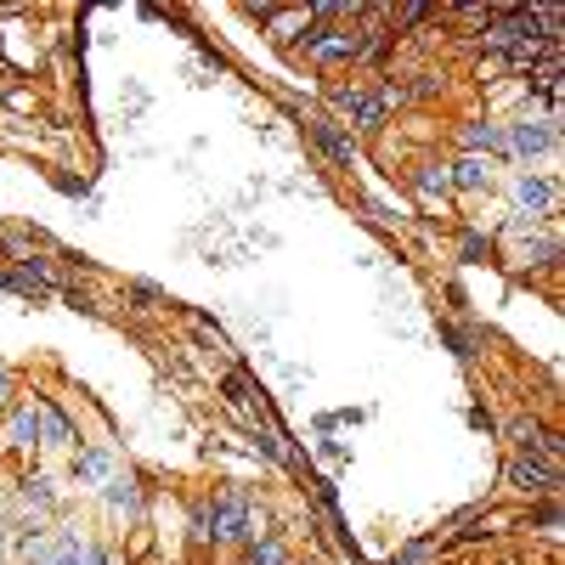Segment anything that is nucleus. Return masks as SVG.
Listing matches in <instances>:
<instances>
[{
  "instance_id": "1",
  "label": "nucleus",
  "mask_w": 565,
  "mask_h": 565,
  "mask_svg": "<svg viewBox=\"0 0 565 565\" xmlns=\"http://www.w3.org/2000/svg\"><path fill=\"white\" fill-rule=\"evenodd\" d=\"M204 514H210V537H215V543H244V537H249V521H255L244 487H221V492L204 503Z\"/></svg>"
},
{
  "instance_id": "2",
  "label": "nucleus",
  "mask_w": 565,
  "mask_h": 565,
  "mask_svg": "<svg viewBox=\"0 0 565 565\" xmlns=\"http://www.w3.org/2000/svg\"><path fill=\"white\" fill-rule=\"evenodd\" d=\"M300 57H306V63H317V68L356 63V29H306Z\"/></svg>"
},
{
  "instance_id": "3",
  "label": "nucleus",
  "mask_w": 565,
  "mask_h": 565,
  "mask_svg": "<svg viewBox=\"0 0 565 565\" xmlns=\"http://www.w3.org/2000/svg\"><path fill=\"white\" fill-rule=\"evenodd\" d=\"M559 148V125L554 119H521V125H503V153L514 159H543Z\"/></svg>"
},
{
  "instance_id": "4",
  "label": "nucleus",
  "mask_w": 565,
  "mask_h": 565,
  "mask_svg": "<svg viewBox=\"0 0 565 565\" xmlns=\"http://www.w3.org/2000/svg\"><path fill=\"white\" fill-rule=\"evenodd\" d=\"M306 136L317 141V153L334 164V170H351L356 164V136L340 125V119H328V114H311L306 119Z\"/></svg>"
},
{
  "instance_id": "5",
  "label": "nucleus",
  "mask_w": 565,
  "mask_h": 565,
  "mask_svg": "<svg viewBox=\"0 0 565 565\" xmlns=\"http://www.w3.org/2000/svg\"><path fill=\"white\" fill-rule=\"evenodd\" d=\"M503 481L521 492V498H532V503H543V498H554L559 492V469H548V463H537V458H521L514 452L509 463H503Z\"/></svg>"
},
{
  "instance_id": "6",
  "label": "nucleus",
  "mask_w": 565,
  "mask_h": 565,
  "mask_svg": "<svg viewBox=\"0 0 565 565\" xmlns=\"http://www.w3.org/2000/svg\"><path fill=\"white\" fill-rule=\"evenodd\" d=\"M328 103H334L356 130H380V125L391 119V108H385L380 97H373L367 85H334V90H328Z\"/></svg>"
},
{
  "instance_id": "7",
  "label": "nucleus",
  "mask_w": 565,
  "mask_h": 565,
  "mask_svg": "<svg viewBox=\"0 0 565 565\" xmlns=\"http://www.w3.org/2000/svg\"><path fill=\"white\" fill-rule=\"evenodd\" d=\"M514 215H532V221H543V215H554V204H559V181L554 175H537V170H521L514 175Z\"/></svg>"
},
{
  "instance_id": "8",
  "label": "nucleus",
  "mask_w": 565,
  "mask_h": 565,
  "mask_svg": "<svg viewBox=\"0 0 565 565\" xmlns=\"http://www.w3.org/2000/svg\"><path fill=\"white\" fill-rule=\"evenodd\" d=\"M0 289H12L18 300H52L57 282L45 271H34V266H0Z\"/></svg>"
},
{
  "instance_id": "9",
  "label": "nucleus",
  "mask_w": 565,
  "mask_h": 565,
  "mask_svg": "<svg viewBox=\"0 0 565 565\" xmlns=\"http://www.w3.org/2000/svg\"><path fill=\"white\" fill-rule=\"evenodd\" d=\"M7 447H12V452H34V447H40V402L12 407V418H7Z\"/></svg>"
},
{
  "instance_id": "10",
  "label": "nucleus",
  "mask_w": 565,
  "mask_h": 565,
  "mask_svg": "<svg viewBox=\"0 0 565 565\" xmlns=\"http://www.w3.org/2000/svg\"><path fill=\"white\" fill-rule=\"evenodd\" d=\"M391 45H396V29H391V23H367V29H356V63L380 68V63L391 57Z\"/></svg>"
},
{
  "instance_id": "11",
  "label": "nucleus",
  "mask_w": 565,
  "mask_h": 565,
  "mask_svg": "<svg viewBox=\"0 0 565 565\" xmlns=\"http://www.w3.org/2000/svg\"><path fill=\"white\" fill-rule=\"evenodd\" d=\"M452 170V193H492V159H476V153H463Z\"/></svg>"
},
{
  "instance_id": "12",
  "label": "nucleus",
  "mask_w": 565,
  "mask_h": 565,
  "mask_svg": "<svg viewBox=\"0 0 565 565\" xmlns=\"http://www.w3.org/2000/svg\"><path fill=\"white\" fill-rule=\"evenodd\" d=\"M458 141H463V153H476V159H492V153H503V125L469 119V125L458 130Z\"/></svg>"
},
{
  "instance_id": "13",
  "label": "nucleus",
  "mask_w": 565,
  "mask_h": 565,
  "mask_svg": "<svg viewBox=\"0 0 565 565\" xmlns=\"http://www.w3.org/2000/svg\"><path fill=\"white\" fill-rule=\"evenodd\" d=\"M34 402H40V447H68V441H74L68 413H63L57 402H45V396H34Z\"/></svg>"
},
{
  "instance_id": "14",
  "label": "nucleus",
  "mask_w": 565,
  "mask_h": 565,
  "mask_svg": "<svg viewBox=\"0 0 565 565\" xmlns=\"http://www.w3.org/2000/svg\"><path fill=\"white\" fill-rule=\"evenodd\" d=\"M74 476H79L85 487H103V481L114 476V447H85V452L74 458Z\"/></svg>"
},
{
  "instance_id": "15",
  "label": "nucleus",
  "mask_w": 565,
  "mask_h": 565,
  "mask_svg": "<svg viewBox=\"0 0 565 565\" xmlns=\"http://www.w3.org/2000/svg\"><path fill=\"white\" fill-rule=\"evenodd\" d=\"M413 186L424 199H452V170L436 164V159H424V164H413Z\"/></svg>"
},
{
  "instance_id": "16",
  "label": "nucleus",
  "mask_w": 565,
  "mask_h": 565,
  "mask_svg": "<svg viewBox=\"0 0 565 565\" xmlns=\"http://www.w3.org/2000/svg\"><path fill=\"white\" fill-rule=\"evenodd\" d=\"M543 103V108H554L559 103V63H543V68H532L526 74V103Z\"/></svg>"
},
{
  "instance_id": "17",
  "label": "nucleus",
  "mask_w": 565,
  "mask_h": 565,
  "mask_svg": "<svg viewBox=\"0 0 565 565\" xmlns=\"http://www.w3.org/2000/svg\"><path fill=\"white\" fill-rule=\"evenodd\" d=\"M103 498H108V509H119V514H136V509H141V487H136L130 476H108V481H103Z\"/></svg>"
},
{
  "instance_id": "18",
  "label": "nucleus",
  "mask_w": 565,
  "mask_h": 565,
  "mask_svg": "<svg viewBox=\"0 0 565 565\" xmlns=\"http://www.w3.org/2000/svg\"><path fill=\"white\" fill-rule=\"evenodd\" d=\"M45 565H85V537L79 532H52V554Z\"/></svg>"
},
{
  "instance_id": "19",
  "label": "nucleus",
  "mask_w": 565,
  "mask_h": 565,
  "mask_svg": "<svg viewBox=\"0 0 565 565\" xmlns=\"http://www.w3.org/2000/svg\"><path fill=\"white\" fill-rule=\"evenodd\" d=\"M458 260L487 266V260H492V238H487V232H476V226H463V232H458Z\"/></svg>"
},
{
  "instance_id": "20",
  "label": "nucleus",
  "mask_w": 565,
  "mask_h": 565,
  "mask_svg": "<svg viewBox=\"0 0 565 565\" xmlns=\"http://www.w3.org/2000/svg\"><path fill=\"white\" fill-rule=\"evenodd\" d=\"M441 559V548H436V537H413L402 554H391L385 565H436Z\"/></svg>"
},
{
  "instance_id": "21",
  "label": "nucleus",
  "mask_w": 565,
  "mask_h": 565,
  "mask_svg": "<svg viewBox=\"0 0 565 565\" xmlns=\"http://www.w3.org/2000/svg\"><path fill=\"white\" fill-rule=\"evenodd\" d=\"M441 340L463 356V362H476L481 356V340H476V328H458V322H441Z\"/></svg>"
},
{
  "instance_id": "22",
  "label": "nucleus",
  "mask_w": 565,
  "mask_h": 565,
  "mask_svg": "<svg viewBox=\"0 0 565 565\" xmlns=\"http://www.w3.org/2000/svg\"><path fill=\"white\" fill-rule=\"evenodd\" d=\"M244 565H289V548H282L277 537H260V543H249V559Z\"/></svg>"
},
{
  "instance_id": "23",
  "label": "nucleus",
  "mask_w": 565,
  "mask_h": 565,
  "mask_svg": "<svg viewBox=\"0 0 565 565\" xmlns=\"http://www.w3.org/2000/svg\"><path fill=\"white\" fill-rule=\"evenodd\" d=\"M193 340H199L204 351H215V356H232V345H226L221 328H210V322H199V317H193Z\"/></svg>"
},
{
  "instance_id": "24",
  "label": "nucleus",
  "mask_w": 565,
  "mask_h": 565,
  "mask_svg": "<svg viewBox=\"0 0 565 565\" xmlns=\"http://www.w3.org/2000/svg\"><path fill=\"white\" fill-rule=\"evenodd\" d=\"M23 503H29V509H52V481L29 476V481H23Z\"/></svg>"
},
{
  "instance_id": "25",
  "label": "nucleus",
  "mask_w": 565,
  "mask_h": 565,
  "mask_svg": "<svg viewBox=\"0 0 565 565\" xmlns=\"http://www.w3.org/2000/svg\"><path fill=\"white\" fill-rule=\"evenodd\" d=\"M52 181H57V193H68V199H85V193H90V181H85V175H68V170H57Z\"/></svg>"
},
{
  "instance_id": "26",
  "label": "nucleus",
  "mask_w": 565,
  "mask_h": 565,
  "mask_svg": "<svg viewBox=\"0 0 565 565\" xmlns=\"http://www.w3.org/2000/svg\"><path fill=\"white\" fill-rule=\"evenodd\" d=\"M125 295H130V300H141V311H153V306H164V295L153 289V282H130Z\"/></svg>"
},
{
  "instance_id": "27",
  "label": "nucleus",
  "mask_w": 565,
  "mask_h": 565,
  "mask_svg": "<svg viewBox=\"0 0 565 565\" xmlns=\"http://www.w3.org/2000/svg\"><path fill=\"white\" fill-rule=\"evenodd\" d=\"M367 215L380 221V226H402V210H391L385 199H367Z\"/></svg>"
},
{
  "instance_id": "28",
  "label": "nucleus",
  "mask_w": 565,
  "mask_h": 565,
  "mask_svg": "<svg viewBox=\"0 0 565 565\" xmlns=\"http://www.w3.org/2000/svg\"><path fill=\"white\" fill-rule=\"evenodd\" d=\"M85 565H119V554L108 543H85Z\"/></svg>"
},
{
  "instance_id": "29",
  "label": "nucleus",
  "mask_w": 565,
  "mask_h": 565,
  "mask_svg": "<svg viewBox=\"0 0 565 565\" xmlns=\"http://www.w3.org/2000/svg\"><path fill=\"white\" fill-rule=\"evenodd\" d=\"M537 526H543V532H559V509H554V498H543V509H537Z\"/></svg>"
},
{
  "instance_id": "30",
  "label": "nucleus",
  "mask_w": 565,
  "mask_h": 565,
  "mask_svg": "<svg viewBox=\"0 0 565 565\" xmlns=\"http://www.w3.org/2000/svg\"><path fill=\"white\" fill-rule=\"evenodd\" d=\"M7 108H18V114H29V108H34V97H29V90H23V85H12V90H7Z\"/></svg>"
},
{
  "instance_id": "31",
  "label": "nucleus",
  "mask_w": 565,
  "mask_h": 565,
  "mask_svg": "<svg viewBox=\"0 0 565 565\" xmlns=\"http://www.w3.org/2000/svg\"><path fill=\"white\" fill-rule=\"evenodd\" d=\"M7 396H12V367L0 362V402H7Z\"/></svg>"
},
{
  "instance_id": "32",
  "label": "nucleus",
  "mask_w": 565,
  "mask_h": 565,
  "mask_svg": "<svg viewBox=\"0 0 565 565\" xmlns=\"http://www.w3.org/2000/svg\"><path fill=\"white\" fill-rule=\"evenodd\" d=\"M12 548V537H7V521H0V554H7Z\"/></svg>"
}]
</instances>
